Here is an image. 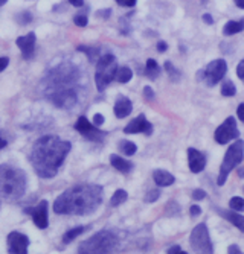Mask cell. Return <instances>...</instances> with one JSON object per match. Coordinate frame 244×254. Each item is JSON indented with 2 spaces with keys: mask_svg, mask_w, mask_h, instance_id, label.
Listing matches in <instances>:
<instances>
[{
  "mask_svg": "<svg viewBox=\"0 0 244 254\" xmlns=\"http://www.w3.org/2000/svg\"><path fill=\"white\" fill-rule=\"evenodd\" d=\"M71 143L57 135H43L34 143L31 151V163L34 171L43 178H52L64 163L71 151Z\"/></svg>",
  "mask_w": 244,
  "mask_h": 254,
  "instance_id": "obj_2",
  "label": "cell"
},
{
  "mask_svg": "<svg viewBox=\"0 0 244 254\" xmlns=\"http://www.w3.org/2000/svg\"><path fill=\"white\" fill-rule=\"evenodd\" d=\"M229 207L235 212H243L244 210V198L241 196H234L229 201Z\"/></svg>",
  "mask_w": 244,
  "mask_h": 254,
  "instance_id": "obj_27",
  "label": "cell"
},
{
  "mask_svg": "<svg viewBox=\"0 0 244 254\" xmlns=\"http://www.w3.org/2000/svg\"><path fill=\"white\" fill-rule=\"evenodd\" d=\"M145 75L150 78V79H156L159 75H161V67L159 64L154 61L153 58L147 60V64H145Z\"/></svg>",
  "mask_w": 244,
  "mask_h": 254,
  "instance_id": "obj_21",
  "label": "cell"
},
{
  "mask_svg": "<svg viewBox=\"0 0 244 254\" xmlns=\"http://www.w3.org/2000/svg\"><path fill=\"white\" fill-rule=\"evenodd\" d=\"M161 196V190L159 189H154V190H150L145 196V201L147 202H154V201H158Z\"/></svg>",
  "mask_w": 244,
  "mask_h": 254,
  "instance_id": "obj_31",
  "label": "cell"
},
{
  "mask_svg": "<svg viewBox=\"0 0 244 254\" xmlns=\"http://www.w3.org/2000/svg\"><path fill=\"white\" fill-rule=\"evenodd\" d=\"M102 201V188L98 184H77L63 192L54 202L58 215H90Z\"/></svg>",
  "mask_w": 244,
  "mask_h": 254,
  "instance_id": "obj_3",
  "label": "cell"
},
{
  "mask_svg": "<svg viewBox=\"0 0 244 254\" xmlns=\"http://www.w3.org/2000/svg\"><path fill=\"white\" fill-rule=\"evenodd\" d=\"M118 245V236L113 232L102 230V232L88 238L78 247V253L82 254H96V253H110Z\"/></svg>",
  "mask_w": 244,
  "mask_h": 254,
  "instance_id": "obj_5",
  "label": "cell"
},
{
  "mask_svg": "<svg viewBox=\"0 0 244 254\" xmlns=\"http://www.w3.org/2000/svg\"><path fill=\"white\" fill-rule=\"evenodd\" d=\"M90 49H92V48H85V46H80V48H78V51L85 52L90 60H95V57L98 55V49H95V51H90Z\"/></svg>",
  "mask_w": 244,
  "mask_h": 254,
  "instance_id": "obj_32",
  "label": "cell"
},
{
  "mask_svg": "<svg viewBox=\"0 0 244 254\" xmlns=\"http://www.w3.org/2000/svg\"><path fill=\"white\" fill-rule=\"evenodd\" d=\"M127 198H128V193H127L125 190L119 189V190H116V192L113 193L112 199H110V204H112V207H118V205H121L122 202H125Z\"/></svg>",
  "mask_w": 244,
  "mask_h": 254,
  "instance_id": "obj_26",
  "label": "cell"
},
{
  "mask_svg": "<svg viewBox=\"0 0 244 254\" xmlns=\"http://www.w3.org/2000/svg\"><path fill=\"white\" fill-rule=\"evenodd\" d=\"M166 253H169V254H172V253H185L179 245H172V247H169L168 250H166Z\"/></svg>",
  "mask_w": 244,
  "mask_h": 254,
  "instance_id": "obj_40",
  "label": "cell"
},
{
  "mask_svg": "<svg viewBox=\"0 0 244 254\" xmlns=\"http://www.w3.org/2000/svg\"><path fill=\"white\" fill-rule=\"evenodd\" d=\"M6 2H8V0H0V6H3V5H5Z\"/></svg>",
  "mask_w": 244,
  "mask_h": 254,
  "instance_id": "obj_48",
  "label": "cell"
},
{
  "mask_svg": "<svg viewBox=\"0 0 244 254\" xmlns=\"http://www.w3.org/2000/svg\"><path fill=\"white\" fill-rule=\"evenodd\" d=\"M131 110H133V104H131V101H130L128 98H125V96H119L118 101L115 102L113 111H115V116H116L118 119L127 118L128 114L131 113Z\"/></svg>",
  "mask_w": 244,
  "mask_h": 254,
  "instance_id": "obj_17",
  "label": "cell"
},
{
  "mask_svg": "<svg viewBox=\"0 0 244 254\" xmlns=\"http://www.w3.org/2000/svg\"><path fill=\"white\" fill-rule=\"evenodd\" d=\"M189 213H191V216L194 218V216H198L202 213V209L198 205H191V209H189Z\"/></svg>",
  "mask_w": 244,
  "mask_h": 254,
  "instance_id": "obj_38",
  "label": "cell"
},
{
  "mask_svg": "<svg viewBox=\"0 0 244 254\" xmlns=\"http://www.w3.org/2000/svg\"><path fill=\"white\" fill-rule=\"evenodd\" d=\"M226 72H228V64H226V61L225 60H214L212 63L208 64V67L205 68L203 73L200 72L202 73L200 76H203L206 85L214 87V85H217L221 79L225 78Z\"/></svg>",
  "mask_w": 244,
  "mask_h": 254,
  "instance_id": "obj_9",
  "label": "cell"
},
{
  "mask_svg": "<svg viewBox=\"0 0 244 254\" xmlns=\"http://www.w3.org/2000/svg\"><path fill=\"white\" fill-rule=\"evenodd\" d=\"M235 93H237V88L232 81H226L223 85H221V95L223 96H234Z\"/></svg>",
  "mask_w": 244,
  "mask_h": 254,
  "instance_id": "obj_28",
  "label": "cell"
},
{
  "mask_svg": "<svg viewBox=\"0 0 244 254\" xmlns=\"http://www.w3.org/2000/svg\"><path fill=\"white\" fill-rule=\"evenodd\" d=\"M205 196H206V192H205V190H202V189H195V190L192 192V198H194V199H197V201L205 199Z\"/></svg>",
  "mask_w": 244,
  "mask_h": 254,
  "instance_id": "obj_33",
  "label": "cell"
},
{
  "mask_svg": "<svg viewBox=\"0 0 244 254\" xmlns=\"http://www.w3.org/2000/svg\"><path fill=\"white\" fill-rule=\"evenodd\" d=\"M237 75H238V78L244 82V60L238 64V67H237Z\"/></svg>",
  "mask_w": 244,
  "mask_h": 254,
  "instance_id": "obj_36",
  "label": "cell"
},
{
  "mask_svg": "<svg viewBox=\"0 0 244 254\" xmlns=\"http://www.w3.org/2000/svg\"><path fill=\"white\" fill-rule=\"evenodd\" d=\"M218 213L221 216H225V219H228L231 224H234L238 230H241V232L244 233V216L238 215L235 210H218Z\"/></svg>",
  "mask_w": 244,
  "mask_h": 254,
  "instance_id": "obj_20",
  "label": "cell"
},
{
  "mask_svg": "<svg viewBox=\"0 0 244 254\" xmlns=\"http://www.w3.org/2000/svg\"><path fill=\"white\" fill-rule=\"evenodd\" d=\"M244 158V140H237L235 143H232V146H229L223 163L220 166V174L217 178V183L220 186H223L228 180V175L231 174V171H234Z\"/></svg>",
  "mask_w": 244,
  "mask_h": 254,
  "instance_id": "obj_7",
  "label": "cell"
},
{
  "mask_svg": "<svg viewBox=\"0 0 244 254\" xmlns=\"http://www.w3.org/2000/svg\"><path fill=\"white\" fill-rule=\"evenodd\" d=\"M133 78V72H131V68L130 67H119L118 68V72H116V81L118 82H121V84H125V82H128L130 79Z\"/></svg>",
  "mask_w": 244,
  "mask_h": 254,
  "instance_id": "obj_23",
  "label": "cell"
},
{
  "mask_svg": "<svg viewBox=\"0 0 244 254\" xmlns=\"http://www.w3.org/2000/svg\"><path fill=\"white\" fill-rule=\"evenodd\" d=\"M166 49H168V44H166L165 41H159V43H158V51H159L161 54L166 52Z\"/></svg>",
  "mask_w": 244,
  "mask_h": 254,
  "instance_id": "obj_41",
  "label": "cell"
},
{
  "mask_svg": "<svg viewBox=\"0 0 244 254\" xmlns=\"http://www.w3.org/2000/svg\"><path fill=\"white\" fill-rule=\"evenodd\" d=\"M26 192L25 172L12 165H0V196L14 202Z\"/></svg>",
  "mask_w": 244,
  "mask_h": 254,
  "instance_id": "obj_4",
  "label": "cell"
},
{
  "mask_svg": "<svg viewBox=\"0 0 244 254\" xmlns=\"http://www.w3.org/2000/svg\"><path fill=\"white\" fill-rule=\"evenodd\" d=\"M228 251H229V253H235V254H240V253H241V250H240L237 245H231V247L228 248Z\"/></svg>",
  "mask_w": 244,
  "mask_h": 254,
  "instance_id": "obj_45",
  "label": "cell"
},
{
  "mask_svg": "<svg viewBox=\"0 0 244 254\" xmlns=\"http://www.w3.org/2000/svg\"><path fill=\"white\" fill-rule=\"evenodd\" d=\"M31 216H32V221L34 224L38 227V228H46L49 221H48V201L46 199H43L40 201L34 209L29 210Z\"/></svg>",
  "mask_w": 244,
  "mask_h": 254,
  "instance_id": "obj_14",
  "label": "cell"
},
{
  "mask_svg": "<svg viewBox=\"0 0 244 254\" xmlns=\"http://www.w3.org/2000/svg\"><path fill=\"white\" fill-rule=\"evenodd\" d=\"M153 178H154V183H156L159 188L171 186V184H174V181H175L174 175H171L168 171H163V169L154 171V172H153Z\"/></svg>",
  "mask_w": 244,
  "mask_h": 254,
  "instance_id": "obj_18",
  "label": "cell"
},
{
  "mask_svg": "<svg viewBox=\"0 0 244 254\" xmlns=\"http://www.w3.org/2000/svg\"><path fill=\"white\" fill-rule=\"evenodd\" d=\"M165 70L168 72V75H169V78H171L172 81H179V79H180V72L177 70V68H175L169 61L165 63Z\"/></svg>",
  "mask_w": 244,
  "mask_h": 254,
  "instance_id": "obj_29",
  "label": "cell"
},
{
  "mask_svg": "<svg viewBox=\"0 0 244 254\" xmlns=\"http://www.w3.org/2000/svg\"><path fill=\"white\" fill-rule=\"evenodd\" d=\"M74 21H75V25H77V26H80V28L87 26V23H88V20H87V15H85V14H77V15L74 17Z\"/></svg>",
  "mask_w": 244,
  "mask_h": 254,
  "instance_id": "obj_30",
  "label": "cell"
},
{
  "mask_svg": "<svg viewBox=\"0 0 244 254\" xmlns=\"http://www.w3.org/2000/svg\"><path fill=\"white\" fill-rule=\"evenodd\" d=\"M188 165L191 172L198 174L202 172L206 166V157L195 148H189L188 149Z\"/></svg>",
  "mask_w": 244,
  "mask_h": 254,
  "instance_id": "obj_16",
  "label": "cell"
},
{
  "mask_svg": "<svg viewBox=\"0 0 244 254\" xmlns=\"http://www.w3.org/2000/svg\"><path fill=\"white\" fill-rule=\"evenodd\" d=\"M238 175H240V177H244V169H240V172H238Z\"/></svg>",
  "mask_w": 244,
  "mask_h": 254,
  "instance_id": "obj_49",
  "label": "cell"
},
{
  "mask_svg": "<svg viewBox=\"0 0 244 254\" xmlns=\"http://www.w3.org/2000/svg\"><path fill=\"white\" fill-rule=\"evenodd\" d=\"M119 149H121V152L125 154L127 157H131V155H135V154H136L138 146H136L135 143H133V142H130V140H122V142H119Z\"/></svg>",
  "mask_w": 244,
  "mask_h": 254,
  "instance_id": "obj_24",
  "label": "cell"
},
{
  "mask_svg": "<svg viewBox=\"0 0 244 254\" xmlns=\"http://www.w3.org/2000/svg\"><path fill=\"white\" fill-rule=\"evenodd\" d=\"M6 138L3 137V132H0V149H3L5 146H6Z\"/></svg>",
  "mask_w": 244,
  "mask_h": 254,
  "instance_id": "obj_43",
  "label": "cell"
},
{
  "mask_svg": "<svg viewBox=\"0 0 244 254\" xmlns=\"http://www.w3.org/2000/svg\"><path fill=\"white\" fill-rule=\"evenodd\" d=\"M110 163H112V166H113L116 171H119V172H122V174H128V172L133 169V163H131V161H128V160H125V158L116 155V154H112V155H110Z\"/></svg>",
  "mask_w": 244,
  "mask_h": 254,
  "instance_id": "obj_19",
  "label": "cell"
},
{
  "mask_svg": "<svg viewBox=\"0 0 244 254\" xmlns=\"http://www.w3.org/2000/svg\"><path fill=\"white\" fill-rule=\"evenodd\" d=\"M118 72V61L113 55H104L98 60L96 64V73H95V82L98 91H104L107 85L116 78Z\"/></svg>",
  "mask_w": 244,
  "mask_h": 254,
  "instance_id": "obj_6",
  "label": "cell"
},
{
  "mask_svg": "<svg viewBox=\"0 0 244 254\" xmlns=\"http://www.w3.org/2000/svg\"><path fill=\"white\" fill-rule=\"evenodd\" d=\"M69 3L74 5V6H82V0H69Z\"/></svg>",
  "mask_w": 244,
  "mask_h": 254,
  "instance_id": "obj_46",
  "label": "cell"
},
{
  "mask_svg": "<svg viewBox=\"0 0 244 254\" xmlns=\"http://www.w3.org/2000/svg\"><path fill=\"white\" fill-rule=\"evenodd\" d=\"M238 137H240V131H238V127H237V122L234 118H228L215 129V142L220 145H226Z\"/></svg>",
  "mask_w": 244,
  "mask_h": 254,
  "instance_id": "obj_10",
  "label": "cell"
},
{
  "mask_svg": "<svg viewBox=\"0 0 244 254\" xmlns=\"http://www.w3.org/2000/svg\"><path fill=\"white\" fill-rule=\"evenodd\" d=\"M144 96H145V99H148V101H153V99H154V91H153V88H151L150 85H147V87L144 88Z\"/></svg>",
  "mask_w": 244,
  "mask_h": 254,
  "instance_id": "obj_35",
  "label": "cell"
},
{
  "mask_svg": "<svg viewBox=\"0 0 244 254\" xmlns=\"http://www.w3.org/2000/svg\"><path fill=\"white\" fill-rule=\"evenodd\" d=\"M8 64H9V60L8 58H5V57L0 58V72L5 70V68L8 67Z\"/></svg>",
  "mask_w": 244,
  "mask_h": 254,
  "instance_id": "obj_39",
  "label": "cell"
},
{
  "mask_svg": "<svg viewBox=\"0 0 244 254\" xmlns=\"http://www.w3.org/2000/svg\"><path fill=\"white\" fill-rule=\"evenodd\" d=\"M84 230H85V227H75V228L69 230V232L63 236V244H71L75 238H78L84 232Z\"/></svg>",
  "mask_w": 244,
  "mask_h": 254,
  "instance_id": "obj_25",
  "label": "cell"
},
{
  "mask_svg": "<svg viewBox=\"0 0 244 254\" xmlns=\"http://www.w3.org/2000/svg\"><path fill=\"white\" fill-rule=\"evenodd\" d=\"M35 41H37V37L34 32H29L23 37H18L15 40V44L17 48L20 49L21 55H23V58L29 60L32 55H34V48H35Z\"/></svg>",
  "mask_w": 244,
  "mask_h": 254,
  "instance_id": "obj_15",
  "label": "cell"
},
{
  "mask_svg": "<svg viewBox=\"0 0 244 254\" xmlns=\"http://www.w3.org/2000/svg\"><path fill=\"white\" fill-rule=\"evenodd\" d=\"M29 247L28 236L21 235L18 232H11L8 235V251L12 254H26Z\"/></svg>",
  "mask_w": 244,
  "mask_h": 254,
  "instance_id": "obj_12",
  "label": "cell"
},
{
  "mask_svg": "<svg viewBox=\"0 0 244 254\" xmlns=\"http://www.w3.org/2000/svg\"><path fill=\"white\" fill-rule=\"evenodd\" d=\"M138 0H116V3L121 5V6H127V8H131L136 5Z\"/></svg>",
  "mask_w": 244,
  "mask_h": 254,
  "instance_id": "obj_34",
  "label": "cell"
},
{
  "mask_svg": "<svg viewBox=\"0 0 244 254\" xmlns=\"http://www.w3.org/2000/svg\"><path fill=\"white\" fill-rule=\"evenodd\" d=\"M80 68L72 63H63L44 78V95L58 108H72L78 102Z\"/></svg>",
  "mask_w": 244,
  "mask_h": 254,
  "instance_id": "obj_1",
  "label": "cell"
},
{
  "mask_svg": "<svg viewBox=\"0 0 244 254\" xmlns=\"http://www.w3.org/2000/svg\"><path fill=\"white\" fill-rule=\"evenodd\" d=\"M104 124V116L102 114H95L93 116V125L95 127H101Z\"/></svg>",
  "mask_w": 244,
  "mask_h": 254,
  "instance_id": "obj_37",
  "label": "cell"
},
{
  "mask_svg": "<svg viewBox=\"0 0 244 254\" xmlns=\"http://www.w3.org/2000/svg\"><path fill=\"white\" fill-rule=\"evenodd\" d=\"M234 2H235V5H237L238 8L244 9V0H234Z\"/></svg>",
  "mask_w": 244,
  "mask_h": 254,
  "instance_id": "obj_47",
  "label": "cell"
},
{
  "mask_svg": "<svg viewBox=\"0 0 244 254\" xmlns=\"http://www.w3.org/2000/svg\"><path fill=\"white\" fill-rule=\"evenodd\" d=\"M203 21L208 23V25H214V18H212L209 14H205V15H203Z\"/></svg>",
  "mask_w": 244,
  "mask_h": 254,
  "instance_id": "obj_44",
  "label": "cell"
},
{
  "mask_svg": "<svg viewBox=\"0 0 244 254\" xmlns=\"http://www.w3.org/2000/svg\"><path fill=\"white\" fill-rule=\"evenodd\" d=\"M125 134H138V132H144L147 135L153 134V125L147 121V118L144 114H139L136 119H133L125 128H124Z\"/></svg>",
  "mask_w": 244,
  "mask_h": 254,
  "instance_id": "obj_13",
  "label": "cell"
},
{
  "mask_svg": "<svg viewBox=\"0 0 244 254\" xmlns=\"http://www.w3.org/2000/svg\"><path fill=\"white\" fill-rule=\"evenodd\" d=\"M237 114H238L240 121H243V122H244V104H240V105H238Z\"/></svg>",
  "mask_w": 244,
  "mask_h": 254,
  "instance_id": "obj_42",
  "label": "cell"
},
{
  "mask_svg": "<svg viewBox=\"0 0 244 254\" xmlns=\"http://www.w3.org/2000/svg\"><path fill=\"white\" fill-rule=\"evenodd\" d=\"M244 31V20H240V21H235V20H231L225 25V35H234V34H238Z\"/></svg>",
  "mask_w": 244,
  "mask_h": 254,
  "instance_id": "obj_22",
  "label": "cell"
},
{
  "mask_svg": "<svg viewBox=\"0 0 244 254\" xmlns=\"http://www.w3.org/2000/svg\"><path fill=\"white\" fill-rule=\"evenodd\" d=\"M189 244H191L192 251L195 253H203V254L214 253V247L209 238V230L206 224H198L192 230V233L189 236Z\"/></svg>",
  "mask_w": 244,
  "mask_h": 254,
  "instance_id": "obj_8",
  "label": "cell"
},
{
  "mask_svg": "<svg viewBox=\"0 0 244 254\" xmlns=\"http://www.w3.org/2000/svg\"><path fill=\"white\" fill-rule=\"evenodd\" d=\"M75 129L80 134H82L85 138H88V140H93V142H101L102 138L105 137L104 131H99L93 124L88 122L87 118H84V116L78 118V121L75 124Z\"/></svg>",
  "mask_w": 244,
  "mask_h": 254,
  "instance_id": "obj_11",
  "label": "cell"
}]
</instances>
